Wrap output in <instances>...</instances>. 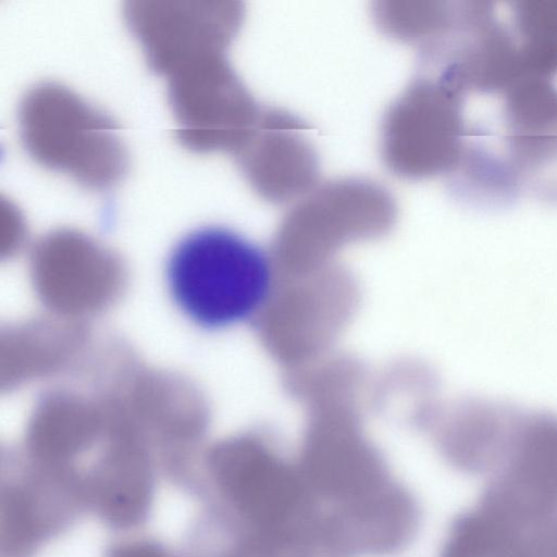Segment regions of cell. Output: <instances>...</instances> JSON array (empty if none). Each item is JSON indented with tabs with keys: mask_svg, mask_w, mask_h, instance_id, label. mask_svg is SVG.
I'll use <instances>...</instances> for the list:
<instances>
[{
	"mask_svg": "<svg viewBox=\"0 0 557 557\" xmlns=\"http://www.w3.org/2000/svg\"><path fill=\"white\" fill-rule=\"evenodd\" d=\"M200 467L187 557H285L322 523L301 473L250 444L215 447Z\"/></svg>",
	"mask_w": 557,
	"mask_h": 557,
	"instance_id": "6da1fadb",
	"label": "cell"
},
{
	"mask_svg": "<svg viewBox=\"0 0 557 557\" xmlns=\"http://www.w3.org/2000/svg\"><path fill=\"white\" fill-rule=\"evenodd\" d=\"M165 276L175 306L207 330L252 320L270 302L275 285L271 255L240 233L218 225L184 235L169 255Z\"/></svg>",
	"mask_w": 557,
	"mask_h": 557,
	"instance_id": "7a4b0ae2",
	"label": "cell"
},
{
	"mask_svg": "<svg viewBox=\"0 0 557 557\" xmlns=\"http://www.w3.org/2000/svg\"><path fill=\"white\" fill-rule=\"evenodd\" d=\"M20 126L34 160L85 186H110L123 172L124 156L110 121L66 89L41 85L29 91L21 103Z\"/></svg>",
	"mask_w": 557,
	"mask_h": 557,
	"instance_id": "3957f363",
	"label": "cell"
},
{
	"mask_svg": "<svg viewBox=\"0 0 557 557\" xmlns=\"http://www.w3.org/2000/svg\"><path fill=\"white\" fill-rule=\"evenodd\" d=\"M467 97L418 72L389 106L381 127V156L394 174L410 180L448 177L465 147Z\"/></svg>",
	"mask_w": 557,
	"mask_h": 557,
	"instance_id": "277c9868",
	"label": "cell"
},
{
	"mask_svg": "<svg viewBox=\"0 0 557 557\" xmlns=\"http://www.w3.org/2000/svg\"><path fill=\"white\" fill-rule=\"evenodd\" d=\"M84 513L87 508L75 475L44 465L25 451L3 460L0 557H36Z\"/></svg>",
	"mask_w": 557,
	"mask_h": 557,
	"instance_id": "5b68a950",
	"label": "cell"
},
{
	"mask_svg": "<svg viewBox=\"0 0 557 557\" xmlns=\"http://www.w3.org/2000/svg\"><path fill=\"white\" fill-rule=\"evenodd\" d=\"M170 78L169 98L182 144L195 151L236 153L252 134L263 107L224 53L196 61Z\"/></svg>",
	"mask_w": 557,
	"mask_h": 557,
	"instance_id": "8992f818",
	"label": "cell"
},
{
	"mask_svg": "<svg viewBox=\"0 0 557 557\" xmlns=\"http://www.w3.org/2000/svg\"><path fill=\"white\" fill-rule=\"evenodd\" d=\"M478 505L523 530L557 515V416L524 411Z\"/></svg>",
	"mask_w": 557,
	"mask_h": 557,
	"instance_id": "52a82bcc",
	"label": "cell"
},
{
	"mask_svg": "<svg viewBox=\"0 0 557 557\" xmlns=\"http://www.w3.org/2000/svg\"><path fill=\"white\" fill-rule=\"evenodd\" d=\"M125 13L150 67L173 75L198 60L224 53L244 10L238 2H129Z\"/></svg>",
	"mask_w": 557,
	"mask_h": 557,
	"instance_id": "ba28073f",
	"label": "cell"
},
{
	"mask_svg": "<svg viewBox=\"0 0 557 557\" xmlns=\"http://www.w3.org/2000/svg\"><path fill=\"white\" fill-rule=\"evenodd\" d=\"M496 145L523 193L557 205V87L522 79L500 95Z\"/></svg>",
	"mask_w": 557,
	"mask_h": 557,
	"instance_id": "9c48e42d",
	"label": "cell"
},
{
	"mask_svg": "<svg viewBox=\"0 0 557 557\" xmlns=\"http://www.w3.org/2000/svg\"><path fill=\"white\" fill-rule=\"evenodd\" d=\"M156 480L145 441L128 430L111 431L82 472L87 512L114 531L141 527L151 513Z\"/></svg>",
	"mask_w": 557,
	"mask_h": 557,
	"instance_id": "30bf717a",
	"label": "cell"
},
{
	"mask_svg": "<svg viewBox=\"0 0 557 557\" xmlns=\"http://www.w3.org/2000/svg\"><path fill=\"white\" fill-rule=\"evenodd\" d=\"M300 119L283 110L262 109L258 124L235 153L243 174L263 199L297 201L317 185V152Z\"/></svg>",
	"mask_w": 557,
	"mask_h": 557,
	"instance_id": "8fae6325",
	"label": "cell"
},
{
	"mask_svg": "<svg viewBox=\"0 0 557 557\" xmlns=\"http://www.w3.org/2000/svg\"><path fill=\"white\" fill-rule=\"evenodd\" d=\"M524 410L504 401L475 398L458 411L445 453L459 470L487 475L506 453Z\"/></svg>",
	"mask_w": 557,
	"mask_h": 557,
	"instance_id": "7c38bea8",
	"label": "cell"
},
{
	"mask_svg": "<svg viewBox=\"0 0 557 557\" xmlns=\"http://www.w3.org/2000/svg\"><path fill=\"white\" fill-rule=\"evenodd\" d=\"M522 79L557 76V1H506Z\"/></svg>",
	"mask_w": 557,
	"mask_h": 557,
	"instance_id": "4fadbf2b",
	"label": "cell"
},
{
	"mask_svg": "<svg viewBox=\"0 0 557 557\" xmlns=\"http://www.w3.org/2000/svg\"><path fill=\"white\" fill-rule=\"evenodd\" d=\"M525 533L476 505L453 520L440 557H525Z\"/></svg>",
	"mask_w": 557,
	"mask_h": 557,
	"instance_id": "5bb4252c",
	"label": "cell"
},
{
	"mask_svg": "<svg viewBox=\"0 0 557 557\" xmlns=\"http://www.w3.org/2000/svg\"><path fill=\"white\" fill-rule=\"evenodd\" d=\"M104 557H182L166 544L151 537H138L111 543Z\"/></svg>",
	"mask_w": 557,
	"mask_h": 557,
	"instance_id": "9a60e30c",
	"label": "cell"
},
{
	"mask_svg": "<svg viewBox=\"0 0 557 557\" xmlns=\"http://www.w3.org/2000/svg\"><path fill=\"white\" fill-rule=\"evenodd\" d=\"M525 534V557H557V515Z\"/></svg>",
	"mask_w": 557,
	"mask_h": 557,
	"instance_id": "2e32d148",
	"label": "cell"
}]
</instances>
